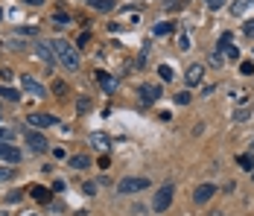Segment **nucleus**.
<instances>
[{"mask_svg": "<svg viewBox=\"0 0 254 216\" xmlns=\"http://www.w3.org/2000/svg\"><path fill=\"white\" fill-rule=\"evenodd\" d=\"M53 53H56V59H59L67 71H76L79 68V53H76V47H73L70 41H64V38L53 41Z\"/></svg>", "mask_w": 254, "mask_h": 216, "instance_id": "1", "label": "nucleus"}, {"mask_svg": "<svg viewBox=\"0 0 254 216\" xmlns=\"http://www.w3.org/2000/svg\"><path fill=\"white\" fill-rule=\"evenodd\" d=\"M149 187V178H123L120 184H117V193H123V196H131V193H140Z\"/></svg>", "mask_w": 254, "mask_h": 216, "instance_id": "2", "label": "nucleus"}, {"mask_svg": "<svg viewBox=\"0 0 254 216\" xmlns=\"http://www.w3.org/2000/svg\"><path fill=\"white\" fill-rule=\"evenodd\" d=\"M173 184H167V187H161V190L155 193V211H158V214H164V211H167V208H170V205H173Z\"/></svg>", "mask_w": 254, "mask_h": 216, "instance_id": "3", "label": "nucleus"}, {"mask_svg": "<svg viewBox=\"0 0 254 216\" xmlns=\"http://www.w3.org/2000/svg\"><path fill=\"white\" fill-rule=\"evenodd\" d=\"M21 85H24V91H26V94L38 96V99H44V96H47V88H44V85H41L38 79H32L29 73H24V76H21Z\"/></svg>", "mask_w": 254, "mask_h": 216, "instance_id": "4", "label": "nucleus"}, {"mask_svg": "<svg viewBox=\"0 0 254 216\" xmlns=\"http://www.w3.org/2000/svg\"><path fill=\"white\" fill-rule=\"evenodd\" d=\"M0 161H6V164H18L21 161V149L12 144H6V141H0Z\"/></svg>", "mask_w": 254, "mask_h": 216, "instance_id": "5", "label": "nucleus"}, {"mask_svg": "<svg viewBox=\"0 0 254 216\" xmlns=\"http://www.w3.org/2000/svg\"><path fill=\"white\" fill-rule=\"evenodd\" d=\"M35 56H38V59H41L44 65H53V62H56L53 44H50V41H44V38H41V41H35Z\"/></svg>", "mask_w": 254, "mask_h": 216, "instance_id": "6", "label": "nucleus"}, {"mask_svg": "<svg viewBox=\"0 0 254 216\" xmlns=\"http://www.w3.org/2000/svg\"><path fill=\"white\" fill-rule=\"evenodd\" d=\"M26 123H29L32 129H50V126L59 123V117H53V114H29Z\"/></svg>", "mask_w": 254, "mask_h": 216, "instance_id": "7", "label": "nucleus"}, {"mask_svg": "<svg viewBox=\"0 0 254 216\" xmlns=\"http://www.w3.org/2000/svg\"><path fill=\"white\" fill-rule=\"evenodd\" d=\"M24 138H26V144H29L32 152H44V149H47V138H44V135H38V132H32V129L26 132Z\"/></svg>", "mask_w": 254, "mask_h": 216, "instance_id": "8", "label": "nucleus"}, {"mask_svg": "<svg viewBox=\"0 0 254 216\" xmlns=\"http://www.w3.org/2000/svg\"><path fill=\"white\" fill-rule=\"evenodd\" d=\"M213 196H216V187H213V184H199L196 193H193V202H196V205H204V202H210Z\"/></svg>", "mask_w": 254, "mask_h": 216, "instance_id": "9", "label": "nucleus"}, {"mask_svg": "<svg viewBox=\"0 0 254 216\" xmlns=\"http://www.w3.org/2000/svg\"><path fill=\"white\" fill-rule=\"evenodd\" d=\"M219 50H222L228 59H240V50H237V44H234V35H231V32H225V35L219 38Z\"/></svg>", "mask_w": 254, "mask_h": 216, "instance_id": "10", "label": "nucleus"}, {"mask_svg": "<svg viewBox=\"0 0 254 216\" xmlns=\"http://www.w3.org/2000/svg\"><path fill=\"white\" fill-rule=\"evenodd\" d=\"M184 79H187V85H190V88L202 85V79H204V68H202V65H190V68H187V76H184Z\"/></svg>", "mask_w": 254, "mask_h": 216, "instance_id": "11", "label": "nucleus"}, {"mask_svg": "<svg viewBox=\"0 0 254 216\" xmlns=\"http://www.w3.org/2000/svg\"><path fill=\"white\" fill-rule=\"evenodd\" d=\"M94 76H97V82L102 85V91H108V94H114V91H117V79H114L111 73H105V71H97Z\"/></svg>", "mask_w": 254, "mask_h": 216, "instance_id": "12", "label": "nucleus"}, {"mask_svg": "<svg viewBox=\"0 0 254 216\" xmlns=\"http://www.w3.org/2000/svg\"><path fill=\"white\" fill-rule=\"evenodd\" d=\"M91 146H97L100 152H108V149H111V138H108L105 132H94V135H91Z\"/></svg>", "mask_w": 254, "mask_h": 216, "instance_id": "13", "label": "nucleus"}, {"mask_svg": "<svg viewBox=\"0 0 254 216\" xmlns=\"http://www.w3.org/2000/svg\"><path fill=\"white\" fill-rule=\"evenodd\" d=\"M140 99H143V102L161 99V88H158V85H140Z\"/></svg>", "mask_w": 254, "mask_h": 216, "instance_id": "14", "label": "nucleus"}, {"mask_svg": "<svg viewBox=\"0 0 254 216\" xmlns=\"http://www.w3.org/2000/svg\"><path fill=\"white\" fill-rule=\"evenodd\" d=\"M91 167V158L88 155H73L70 158V169H88Z\"/></svg>", "mask_w": 254, "mask_h": 216, "instance_id": "15", "label": "nucleus"}, {"mask_svg": "<svg viewBox=\"0 0 254 216\" xmlns=\"http://www.w3.org/2000/svg\"><path fill=\"white\" fill-rule=\"evenodd\" d=\"M173 29H176V26L170 24V21H161V24H155V35H158V38H161V35H173Z\"/></svg>", "mask_w": 254, "mask_h": 216, "instance_id": "16", "label": "nucleus"}, {"mask_svg": "<svg viewBox=\"0 0 254 216\" xmlns=\"http://www.w3.org/2000/svg\"><path fill=\"white\" fill-rule=\"evenodd\" d=\"M91 6H94L97 12H111L117 3H114V0H91Z\"/></svg>", "mask_w": 254, "mask_h": 216, "instance_id": "17", "label": "nucleus"}, {"mask_svg": "<svg viewBox=\"0 0 254 216\" xmlns=\"http://www.w3.org/2000/svg\"><path fill=\"white\" fill-rule=\"evenodd\" d=\"M0 99H12V102H18L21 94L15 91V88H6V85H0Z\"/></svg>", "mask_w": 254, "mask_h": 216, "instance_id": "18", "label": "nucleus"}, {"mask_svg": "<svg viewBox=\"0 0 254 216\" xmlns=\"http://www.w3.org/2000/svg\"><path fill=\"white\" fill-rule=\"evenodd\" d=\"M32 196L38 202H50V190H44V187H32Z\"/></svg>", "mask_w": 254, "mask_h": 216, "instance_id": "19", "label": "nucleus"}, {"mask_svg": "<svg viewBox=\"0 0 254 216\" xmlns=\"http://www.w3.org/2000/svg\"><path fill=\"white\" fill-rule=\"evenodd\" d=\"M249 6H252V0H237V3L231 6V9H234V15H243V12H246Z\"/></svg>", "mask_w": 254, "mask_h": 216, "instance_id": "20", "label": "nucleus"}, {"mask_svg": "<svg viewBox=\"0 0 254 216\" xmlns=\"http://www.w3.org/2000/svg\"><path fill=\"white\" fill-rule=\"evenodd\" d=\"M12 138H15V132H12L9 126H3V123H0V141H6V144H9Z\"/></svg>", "mask_w": 254, "mask_h": 216, "instance_id": "21", "label": "nucleus"}, {"mask_svg": "<svg viewBox=\"0 0 254 216\" xmlns=\"http://www.w3.org/2000/svg\"><path fill=\"white\" fill-rule=\"evenodd\" d=\"M237 164H240V167H246V169H254V158H252V155H240V158H237Z\"/></svg>", "mask_w": 254, "mask_h": 216, "instance_id": "22", "label": "nucleus"}, {"mask_svg": "<svg viewBox=\"0 0 254 216\" xmlns=\"http://www.w3.org/2000/svg\"><path fill=\"white\" fill-rule=\"evenodd\" d=\"M158 73L164 76V82H170V79H173V68H170V65H161V68H158Z\"/></svg>", "mask_w": 254, "mask_h": 216, "instance_id": "23", "label": "nucleus"}, {"mask_svg": "<svg viewBox=\"0 0 254 216\" xmlns=\"http://www.w3.org/2000/svg\"><path fill=\"white\" fill-rule=\"evenodd\" d=\"M15 175V169H9V167H0V181H9Z\"/></svg>", "mask_w": 254, "mask_h": 216, "instance_id": "24", "label": "nucleus"}, {"mask_svg": "<svg viewBox=\"0 0 254 216\" xmlns=\"http://www.w3.org/2000/svg\"><path fill=\"white\" fill-rule=\"evenodd\" d=\"M176 102H178V105H187V102H190V94H187V91L176 94Z\"/></svg>", "mask_w": 254, "mask_h": 216, "instance_id": "25", "label": "nucleus"}, {"mask_svg": "<svg viewBox=\"0 0 254 216\" xmlns=\"http://www.w3.org/2000/svg\"><path fill=\"white\" fill-rule=\"evenodd\" d=\"M234 120H237V123L249 120V108H240V111H237V114H234Z\"/></svg>", "mask_w": 254, "mask_h": 216, "instance_id": "26", "label": "nucleus"}, {"mask_svg": "<svg viewBox=\"0 0 254 216\" xmlns=\"http://www.w3.org/2000/svg\"><path fill=\"white\" fill-rule=\"evenodd\" d=\"M204 3H207L210 9H222V6H225V0H204Z\"/></svg>", "mask_w": 254, "mask_h": 216, "instance_id": "27", "label": "nucleus"}, {"mask_svg": "<svg viewBox=\"0 0 254 216\" xmlns=\"http://www.w3.org/2000/svg\"><path fill=\"white\" fill-rule=\"evenodd\" d=\"M243 32H246V35H254V21H246V24H243Z\"/></svg>", "mask_w": 254, "mask_h": 216, "instance_id": "28", "label": "nucleus"}, {"mask_svg": "<svg viewBox=\"0 0 254 216\" xmlns=\"http://www.w3.org/2000/svg\"><path fill=\"white\" fill-rule=\"evenodd\" d=\"M240 71H243V73H246V76H249V73L254 71V65H252V62H243V65H240Z\"/></svg>", "mask_w": 254, "mask_h": 216, "instance_id": "29", "label": "nucleus"}, {"mask_svg": "<svg viewBox=\"0 0 254 216\" xmlns=\"http://www.w3.org/2000/svg\"><path fill=\"white\" fill-rule=\"evenodd\" d=\"M26 6H41V3H44V0H24Z\"/></svg>", "mask_w": 254, "mask_h": 216, "instance_id": "30", "label": "nucleus"}, {"mask_svg": "<svg viewBox=\"0 0 254 216\" xmlns=\"http://www.w3.org/2000/svg\"><path fill=\"white\" fill-rule=\"evenodd\" d=\"M0 216H9V214H3V211H0Z\"/></svg>", "mask_w": 254, "mask_h": 216, "instance_id": "31", "label": "nucleus"}, {"mask_svg": "<svg viewBox=\"0 0 254 216\" xmlns=\"http://www.w3.org/2000/svg\"><path fill=\"white\" fill-rule=\"evenodd\" d=\"M0 18H3V9H0Z\"/></svg>", "mask_w": 254, "mask_h": 216, "instance_id": "32", "label": "nucleus"}, {"mask_svg": "<svg viewBox=\"0 0 254 216\" xmlns=\"http://www.w3.org/2000/svg\"><path fill=\"white\" fill-rule=\"evenodd\" d=\"M252 181H254V172H252Z\"/></svg>", "mask_w": 254, "mask_h": 216, "instance_id": "33", "label": "nucleus"}]
</instances>
